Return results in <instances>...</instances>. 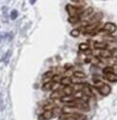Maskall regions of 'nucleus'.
I'll use <instances>...</instances> for the list:
<instances>
[{"label": "nucleus", "mask_w": 117, "mask_h": 120, "mask_svg": "<svg viewBox=\"0 0 117 120\" xmlns=\"http://www.w3.org/2000/svg\"><path fill=\"white\" fill-rule=\"evenodd\" d=\"M59 101H60L61 102L67 104V103H69V102L73 101H74V98L72 97V96H63V97H61V98L59 99Z\"/></svg>", "instance_id": "17"}, {"label": "nucleus", "mask_w": 117, "mask_h": 120, "mask_svg": "<svg viewBox=\"0 0 117 120\" xmlns=\"http://www.w3.org/2000/svg\"><path fill=\"white\" fill-rule=\"evenodd\" d=\"M111 54H112V57L113 59H117V49H113L111 51Z\"/></svg>", "instance_id": "29"}, {"label": "nucleus", "mask_w": 117, "mask_h": 120, "mask_svg": "<svg viewBox=\"0 0 117 120\" xmlns=\"http://www.w3.org/2000/svg\"><path fill=\"white\" fill-rule=\"evenodd\" d=\"M101 17H102V13L99 12V13L95 14L93 17H91V18H90V22H93V23H96V22H99V21H100Z\"/></svg>", "instance_id": "15"}, {"label": "nucleus", "mask_w": 117, "mask_h": 120, "mask_svg": "<svg viewBox=\"0 0 117 120\" xmlns=\"http://www.w3.org/2000/svg\"><path fill=\"white\" fill-rule=\"evenodd\" d=\"M71 80H72V83H73L74 85H82V84H83L82 81H81V79L76 78V77H74V76H73V78H71Z\"/></svg>", "instance_id": "27"}, {"label": "nucleus", "mask_w": 117, "mask_h": 120, "mask_svg": "<svg viewBox=\"0 0 117 120\" xmlns=\"http://www.w3.org/2000/svg\"><path fill=\"white\" fill-rule=\"evenodd\" d=\"M99 56H101L102 58L104 59H109L112 57V54H111V51L108 50V49H100V53H99Z\"/></svg>", "instance_id": "12"}, {"label": "nucleus", "mask_w": 117, "mask_h": 120, "mask_svg": "<svg viewBox=\"0 0 117 120\" xmlns=\"http://www.w3.org/2000/svg\"><path fill=\"white\" fill-rule=\"evenodd\" d=\"M51 80L54 83H59L60 80H61V77H60L59 75H53V76L51 77Z\"/></svg>", "instance_id": "25"}, {"label": "nucleus", "mask_w": 117, "mask_h": 120, "mask_svg": "<svg viewBox=\"0 0 117 120\" xmlns=\"http://www.w3.org/2000/svg\"><path fill=\"white\" fill-rule=\"evenodd\" d=\"M34 2H35V0H31V3L32 4H34Z\"/></svg>", "instance_id": "33"}, {"label": "nucleus", "mask_w": 117, "mask_h": 120, "mask_svg": "<svg viewBox=\"0 0 117 120\" xmlns=\"http://www.w3.org/2000/svg\"><path fill=\"white\" fill-rule=\"evenodd\" d=\"M79 112L75 107L70 106V105H65L61 108V114H68V115H73L74 113Z\"/></svg>", "instance_id": "2"}, {"label": "nucleus", "mask_w": 117, "mask_h": 120, "mask_svg": "<svg viewBox=\"0 0 117 120\" xmlns=\"http://www.w3.org/2000/svg\"><path fill=\"white\" fill-rule=\"evenodd\" d=\"M107 47H108V44L105 42H96L94 44L95 49H107Z\"/></svg>", "instance_id": "11"}, {"label": "nucleus", "mask_w": 117, "mask_h": 120, "mask_svg": "<svg viewBox=\"0 0 117 120\" xmlns=\"http://www.w3.org/2000/svg\"><path fill=\"white\" fill-rule=\"evenodd\" d=\"M80 21V16H73V17H70L68 19V22L72 24H75L77 23L78 22Z\"/></svg>", "instance_id": "18"}, {"label": "nucleus", "mask_w": 117, "mask_h": 120, "mask_svg": "<svg viewBox=\"0 0 117 120\" xmlns=\"http://www.w3.org/2000/svg\"><path fill=\"white\" fill-rule=\"evenodd\" d=\"M62 92L64 94V96H72L73 93V88H72L71 86H65L62 89Z\"/></svg>", "instance_id": "8"}, {"label": "nucleus", "mask_w": 117, "mask_h": 120, "mask_svg": "<svg viewBox=\"0 0 117 120\" xmlns=\"http://www.w3.org/2000/svg\"><path fill=\"white\" fill-rule=\"evenodd\" d=\"M99 26V22H96V23H92V24H88V26L85 28V33H91L94 30L97 29V27Z\"/></svg>", "instance_id": "9"}, {"label": "nucleus", "mask_w": 117, "mask_h": 120, "mask_svg": "<svg viewBox=\"0 0 117 120\" xmlns=\"http://www.w3.org/2000/svg\"><path fill=\"white\" fill-rule=\"evenodd\" d=\"M79 49L82 51H87V50L89 49V45L87 44V43H82V44L79 45Z\"/></svg>", "instance_id": "24"}, {"label": "nucleus", "mask_w": 117, "mask_h": 120, "mask_svg": "<svg viewBox=\"0 0 117 120\" xmlns=\"http://www.w3.org/2000/svg\"><path fill=\"white\" fill-rule=\"evenodd\" d=\"M98 90H99V92L101 95H103V96H107V95H109V94L111 93L112 89H111V87H110L109 85L104 84L102 87H100Z\"/></svg>", "instance_id": "4"}, {"label": "nucleus", "mask_w": 117, "mask_h": 120, "mask_svg": "<svg viewBox=\"0 0 117 120\" xmlns=\"http://www.w3.org/2000/svg\"><path fill=\"white\" fill-rule=\"evenodd\" d=\"M78 9H79V8H77L72 6V5H67V6H66V11L68 12V14H69L70 17H73V16H79L78 14H79V13H82V12H81L80 10H78Z\"/></svg>", "instance_id": "1"}, {"label": "nucleus", "mask_w": 117, "mask_h": 120, "mask_svg": "<svg viewBox=\"0 0 117 120\" xmlns=\"http://www.w3.org/2000/svg\"><path fill=\"white\" fill-rule=\"evenodd\" d=\"M113 70H117V64H114V65H113Z\"/></svg>", "instance_id": "32"}, {"label": "nucleus", "mask_w": 117, "mask_h": 120, "mask_svg": "<svg viewBox=\"0 0 117 120\" xmlns=\"http://www.w3.org/2000/svg\"><path fill=\"white\" fill-rule=\"evenodd\" d=\"M59 120H75L73 116H71V117H68V118H64V119H59Z\"/></svg>", "instance_id": "31"}, {"label": "nucleus", "mask_w": 117, "mask_h": 120, "mask_svg": "<svg viewBox=\"0 0 117 120\" xmlns=\"http://www.w3.org/2000/svg\"><path fill=\"white\" fill-rule=\"evenodd\" d=\"M73 117L75 120H88V116L84 114H82L81 112H77L73 114Z\"/></svg>", "instance_id": "10"}, {"label": "nucleus", "mask_w": 117, "mask_h": 120, "mask_svg": "<svg viewBox=\"0 0 117 120\" xmlns=\"http://www.w3.org/2000/svg\"><path fill=\"white\" fill-rule=\"evenodd\" d=\"M54 117L52 111H44L41 115L38 116V120H49Z\"/></svg>", "instance_id": "3"}, {"label": "nucleus", "mask_w": 117, "mask_h": 120, "mask_svg": "<svg viewBox=\"0 0 117 120\" xmlns=\"http://www.w3.org/2000/svg\"><path fill=\"white\" fill-rule=\"evenodd\" d=\"M72 1H73V2H78L79 0H72Z\"/></svg>", "instance_id": "34"}, {"label": "nucleus", "mask_w": 117, "mask_h": 120, "mask_svg": "<svg viewBox=\"0 0 117 120\" xmlns=\"http://www.w3.org/2000/svg\"><path fill=\"white\" fill-rule=\"evenodd\" d=\"M73 75L74 77H76V78H79V79H85V78H87V75L84 72H82V71H75V72H73Z\"/></svg>", "instance_id": "13"}, {"label": "nucleus", "mask_w": 117, "mask_h": 120, "mask_svg": "<svg viewBox=\"0 0 117 120\" xmlns=\"http://www.w3.org/2000/svg\"><path fill=\"white\" fill-rule=\"evenodd\" d=\"M93 12V8H88L86 10H84L82 13H81V17H88L89 16L91 13Z\"/></svg>", "instance_id": "21"}, {"label": "nucleus", "mask_w": 117, "mask_h": 120, "mask_svg": "<svg viewBox=\"0 0 117 120\" xmlns=\"http://www.w3.org/2000/svg\"><path fill=\"white\" fill-rule=\"evenodd\" d=\"M55 107H57L53 102H50V101H46L43 106H42V109L44 111H52Z\"/></svg>", "instance_id": "6"}, {"label": "nucleus", "mask_w": 117, "mask_h": 120, "mask_svg": "<svg viewBox=\"0 0 117 120\" xmlns=\"http://www.w3.org/2000/svg\"><path fill=\"white\" fill-rule=\"evenodd\" d=\"M53 76V72L52 71H48V72H46L44 75H43V79H49V78H51Z\"/></svg>", "instance_id": "22"}, {"label": "nucleus", "mask_w": 117, "mask_h": 120, "mask_svg": "<svg viewBox=\"0 0 117 120\" xmlns=\"http://www.w3.org/2000/svg\"><path fill=\"white\" fill-rule=\"evenodd\" d=\"M72 68H73V65L71 63H66L64 65V69H66V70H71Z\"/></svg>", "instance_id": "30"}, {"label": "nucleus", "mask_w": 117, "mask_h": 120, "mask_svg": "<svg viewBox=\"0 0 117 120\" xmlns=\"http://www.w3.org/2000/svg\"><path fill=\"white\" fill-rule=\"evenodd\" d=\"M104 85V83L101 81V80H99V79H97V80H95L94 81V87L96 88V89H99L100 87H102Z\"/></svg>", "instance_id": "23"}, {"label": "nucleus", "mask_w": 117, "mask_h": 120, "mask_svg": "<svg viewBox=\"0 0 117 120\" xmlns=\"http://www.w3.org/2000/svg\"><path fill=\"white\" fill-rule=\"evenodd\" d=\"M106 76V79L108 80V81H110V82H113V83H115L117 82V75L116 74H114V73H112V74H108V75H105Z\"/></svg>", "instance_id": "14"}, {"label": "nucleus", "mask_w": 117, "mask_h": 120, "mask_svg": "<svg viewBox=\"0 0 117 120\" xmlns=\"http://www.w3.org/2000/svg\"><path fill=\"white\" fill-rule=\"evenodd\" d=\"M64 96V94H63V92H62V90H56V91H53L52 93H51V95H50V98L52 99V100H56V99H60L61 97H63Z\"/></svg>", "instance_id": "7"}, {"label": "nucleus", "mask_w": 117, "mask_h": 120, "mask_svg": "<svg viewBox=\"0 0 117 120\" xmlns=\"http://www.w3.org/2000/svg\"><path fill=\"white\" fill-rule=\"evenodd\" d=\"M71 35L73 37H78L80 35V31L79 29H73L71 31Z\"/></svg>", "instance_id": "26"}, {"label": "nucleus", "mask_w": 117, "mask_h": 120, "mask_svg": "<svg viewBox=\"0 0 117 120\" xmlns=\"http://www.w3.org/2000/svg\"><path fill=\"white\" fill-rule=\"evenodd\" d=\"M117 27L114 23H112V22H106L103 26V30L107 31L109 33H114L116 31Z\"/></svg>", "instance_id": "5"}, {"label": "nucleus", "mask_w": 117, "mask_h": 120, "mask_svg": "<svg viewBox=\"0 0 117 120\" xmlns=\"http://www.w3.org/2000/svg\"><path fill=\"white\" fill-rule=\"evenodd\" d=\"M52 84H53V82H52V81H48V82H46V83H44V85L42 86V90H51Z\"/></svg>", "instance_id": "20"}, {"label": "nucleus", "mask_w": 117, "mask_h": 120, "mask_svg": "<svg viewBox=\"0 0 117 120\" xmlns=\"http://www.w3.org/2000/svg\"><path fill=\"white\" fill-rule=\"evenodd\" d=\"M18 14H19V13H18V11H17L16 9L12 10L11 13H10V18H11V20H15V19H17Z\"/></svg>", "instance_id": "28"}, {"label": "nucleus", "mask_w": 117, "mask_h": 120, "mask_svg": "<svg viewBox=\"0 0 117 120\" xmlns=\"http://www.w3.org/2000/svg\"><path fill=\"white\" fill-rule=\"evenodd\" d=\"M102 72L104 75H108V74H112V73H114V70L113 68V66H106L102 69Z\"/></svg>", "instance_id": "19"}, {"label": "nucleus", "mask_w": 117, "mask_h": 120, "mask_svg": "<svg viewBox=\"0 0 117 120\" xmlns=\"http://www.w3.org/2000/svg\"><path fill=\"white\" fill-rule=\"evenodd\" d=\"M59 84L62 85V86H64V87L65 86H70V84H72V80H71L70 77L64 76V77H61V80H60Z\"/></svg>", "instance_id": "16"}]
</instances>
